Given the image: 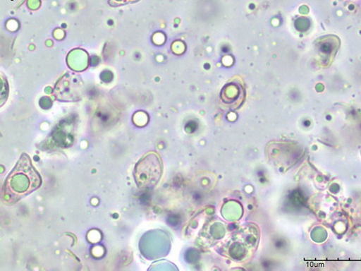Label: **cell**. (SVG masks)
I'll return each instance as SVG.
<instances>
[{"label": "cell", "instance_id": "6da1fadb", "mask_svg": "<svg viewBox=\"0 0 361 271\" xmlns=\"http://www.w3.org/2000/svg\"><path fill=\"white\" fill-rule=\"evenodd\" d=\"M42 184V176L31 158L23 154L6 179L3 190L4 199L8 204L16 203L38 190Z\"/></svg>", "mask_w": 361, "mask_h": 271}, {"label": "cell", "instance_id": "7a4b0ae2", "mask_svg": "<svg viewBox=\"0 0 361 271\" xmlns=\"http://www.w3.org/2000/svg\"><path fill=\"white\" fill-rule=\"evenodd\" d=\"M162 174L163 164L159 155L154 152L148 153L135 167V183L140 190H153L159 183Z\"/></svg>", "mask_w": 361, "mask_h": 271}, {"label": "cell", "instance_id": "3957f363", "mask_svg": "<svg viewBox=\"0 0 361 271\" xmlns=\"http://www.w3.org/2000/svg\"><path fill=\"white\" fill-rule=\"evenodd\" d=\"M223 101L228 104L242 103L245 98V90L242 85L237 83L227 84L221 92Z\"/></svg>", "mask_w": 361, "mask_h": 271}, {"label": "cell", "instance_id": "277c9868", "mask_svg": "<svg viewBox=\"0 0 361 271\" xmlns=\"http://www.w3.org/2000/svg\"><path fill=\"white\" fill-rule=\"evenodd\" d=\"M137 1H138V0H109V5L114 7H117L135 3Z\"/></svg>", "mask_w": 361, "mask_h": 271}]
</instances>
